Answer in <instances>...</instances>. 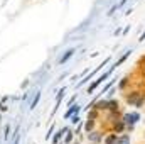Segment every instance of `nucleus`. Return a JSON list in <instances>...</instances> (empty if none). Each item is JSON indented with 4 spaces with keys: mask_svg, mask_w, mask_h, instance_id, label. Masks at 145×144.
<instances>
[{
    "mask_svg": "<svg viewBox=\"0 0 145 144\" xmlns=\"http://www.w3.org/2000/svg\"><path fill=\"white\" fill-rule=\"evenodd\" d=\"M123 3H127V0H121V2H120V5H123Z\"/></svg>",
    "mask_w": 145,
    "mask_h": 144,
    "instance_id": "dca6fc26",
    "label": "nucleus"
},
{
    "mask_svg": "<svg viewBox=\"0 0 145 144\" xmlns=\"http://www.w3.org/2000/svg\"><path fill=\"white\" fill-rule=\"evenodd\" d=\"M144 42H145V41H144Z\"/></svg>",
    "mask_w": 145,
    "mask_h": 144,
    "instance_id": "a211bd4d",
    "label": "nucleus"
},
{
    "mask_svg": "<svg viewBox=\"0 0 145 144\" xmlns=\"http://www.w3.org/2000/svg\"><path fill=\"white\" fill-rule=\"evenodd\" d=\"M108 108L111 110V112H118V108H120L118 100H110V102H108Z\"/></svg>",
    "mask_w": 145,
    "mask_h": 144,
    "instance_id": "20e7f679",
    "label": "nucleus"
},
{
    "mask_svg": "<svg viewBox=\"0 0 145 144\" xmlns=\"http://www.w3.org/2000/svg\"><path fill=\"white\" fill-rule=\"evenodd\" d=\"M138 41H140V42H144V41H145V31H144V34L138 37Z\"/></svg>",
    "mask_w": 145,
    "mask_h": 144,
    "instance_id": "2eb2a0df",
    "label": "nucleus"
},
{
    "mask_svg": "<svg viewBox=\"0 0 145 144\" xmlns=\"http://www.w3.org/2000/svg\"><path fill=\"white\" fill-rule=\"evenodd\" d=\"M116 139H118V134L113 132V134H110L108 137H106V144H115L116 143Z\"/></svg>",
    "mask_w": 145,
    "mask_h": 144,
    "instance_id": "423d86ee",
    "label": "nucleus"
},
{
    "mask_svg": "<svg viewBox=\"0 0 145 144\" xmlns=\"http://www.w3.org/2000/svg\"><path fill=\"white\" fill-rule=\"evenodd\" d=\"M115 144H130V136H128V134H125V136L118 137V139H116V143H115Z\"/></svg>",
    "mask_w": 145,
    "mask_h": 144,
    "instance_id": "39448f33",
    "label": "nucleus"
},
{
    "mask_svg": "<svg viewBox=\"0 0 145 144\" xmlns=\"http://www.w3.org/2000/svg\"><path fill=\"white\" fill-rule=\"evenodd\" d=\"M144 139H145V132H144Z\"/></svg>",
    "mask_w": 145,
    "mask_h": 144,
    "instance_id": "f3484780",
    "label": "nucleus"
},
{
    "mask_svg": "<svg viewBox=\"0 0 145 144\" xmlns=\"http://www.w3.org/2000/svg\"><path fill=\"white\" fill-rule=\"evenodd\" d=\"M96 108H108V102H106V100L98 102V104H96Z\"/></svg>",
    "mask_w": 145,
    "mask_h": 144,
    "instance_id": "9d476101",
    "label": "nucleus"
},
{
    "mask_svg": "<svg viewBox=\"0 0 145 144\" xmlns=\"http://www.w3.org/2000/svg\"><path fill=\"white\" fill-rule=\"evenodd\" d=\"M89 139H91L93 143H98V141L101 139V134H98V132H91V134H89Z\"/></svg>",
    "mask_w": 145,
    "mask_h": 144,
    "instance_id": "6e6552de",
    "label": "nucleus"
},
{
    "mask_svg": "<svg viewBox=\"0 0 145 144\" xmlns=\"http://www.w3.org/2000/svg\"><path fill=\"white\" fill-rule=\"evenodd\" d=\"M128 81H130V80H128V78H127V76H125V78H123V80H121V81H120V88H125V87H127V85H128Z\"/></svg>",
    "mask_w": 145,
    "mask_h": 144,
    "instance_id": "9b49d317",
    "label": "nucleus"
},
{
    "mask_svg": "<svg viewBox=\"0 0 145 144\" xmlns=\"http://www.w3.org/2000/svg\"><path fill=\"white\" fill-rule=\"evenodd\" d=\"M72 53H74V51H72V49H71V51H68V53H66V56H64V58H63V61H66V59H68V58H69V56H71Z\"/></svg>",
    "mask_w": 145,
    "mask_h": 144,
    "instance_id": "4468645a",
    "label": "nucleus"
},
{
    "mask_svg": "<svg viewBox=\"0 0 145 144\" xmlns=\"http://www.w3.org/2000/svg\"><path fill=\"white\" fill-rule=\"evenodd\" d=\"M93 129V120H89L88 119V124H86V131H91Z\"/></svg>",
    "mask_w": 145,
    "mask_h": 144,
    "instance_id": "ddd939ff",
    "label": "nucleus"
},
{
    "mask_svg": "<svg viewBox=\"0 0 145 144\" xmlns=\"http://www.w3.org/2000/svg\"><path fill=\"white\" fill-rule=\"evenodd\" d=\"M130 53H132V49H130V51H127V53H125V54H123V56H121L118 61H116V65H115V66H120V65H121V63H123V61H125L128 56H130Z\"/></svg>",
    "mask_w": 145,
    "mask_h": 144,
    "instance_id": "0eeeda50",
    "label": "nucleus"
},
{
    "mask_svg": "<svg viewBox=\"0 0 145 144\" xmlns=\"http://www.w3.org/2000/svg\"><path fill=\"white\" fill-rule=\"evenodd\" d=\"M121 120L125 122V126H135L140 120V114L138 112H127V114H123Z\"/></svg>",
    "mask_w": 145,
    "mask_h": 144,
    "instance_id": "f257e3e1",
    "label": "nucleus"
},
{
    "mask_svg": "<svg viewBox=\"0 0 145 144\" xmlns=\"http://www.w3.org/2000/svg\"><path fill=\"white\" fill-rule=\"evenodd\" d=\"M96 115H98V112H96V110H93V112H89V114H88V119H95Z\"/></svg>",
    "mask_w": 145,
    "mask_h": 144,
    "instance_id": "f8f14e48",
    "label": "nucleus"
},
{
    "mask_svg": "<svg viewBox=\"0 0 145 144\" xmlns=\"http://www.w3.org/2000/svg\"><path fill=\"white\" fill-rule=\"evenodd\" d=\"M138 97H140V92H132V93L127 97V104H128V105H135V102L138 100Z\"/></svg>",
    "mask_w": 145,
    "mask_h": 144,
    "instance_id": "f03ea898",
    "label": "nucleus"
},
{
    "mask_svg": "<svg viewBox=\"0 0 145 144\" xmlns=\"http://www.w3.org/2000/svg\"><path fill=\"white\" fill-rule=\"evenodd\" d=\"M144 104H145V97H142V95H140V97H138V100L135 102V107H137V108H142V105H144Z\"/></svg>",
    "mask_w": 145,
    "mask_h": 144,
    "instance_id": "1a4fd4ad",
    "label": "nucleus"
},
{
    "mask_svg": "<svg viewBox=\"0 0 145 144\" xmlns=\"http://www.w3.org/2000/svg\"><path fill=\"white\" fill-rule=\"evenodd\" d=\"M113 131H115L116 134H120V132H123V131H125V122H123L121 119H118V120L115 122V126H113Z\"/></svg>",
    "mask_w": 145,
    "mask_h": 144,
    "instance_id": "7ed1b4c3",
    "label": "nucleus"
}]
</instances>
